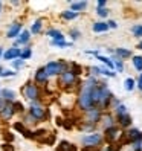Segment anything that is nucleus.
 <instances>
[{"instance_id":"nucleus-25","label":"nucleus","mask_w":142,"mask_h":151,"mask_svg":"<svg viewBox=\"0 0 142 151\" xmlns=\"http://www.w3.org/2000/svg\"><path fill=\"white\" fill-rule=\"evenodd\" d=\"M124 87H125V90H133V88H135V79L127 78L125 83H124Z\"/></svg>"},{"instance_id":"nucleus-14","label":"nucleus","mask_w":142,"mask_h":151,"mask_svg":"<svg viewBox=\"0 0 142 151\" xmlns=\"http://www.w3.org/2000/svg\"><path fill=\"white\" fill-rule=\"evenodd\" d=\"M118 121L122 127H128L130 124H131V118H130V114L125 113V114H121V116H118Z\"/></svg>"},{"instance_id":"nucleus-4","label":"nucleus","mask_w":142,"mask_h":151,"mask_svg":"<svg viewBox=\"0 0 142 151\" xmlns=\"http://www.w3.org/2000/svg\"><path fill=\"white\" fill-rule=\"evenodd\" d=\"M101 140H102V137L98 134V133H92V134H89V136H84V137H83L84 145H86V147H90V148H93V147H96V145H99Z\"/></svg>"},{"instance_id":"nucleus-1","label":"nucleus","mask_w":142,"mask_h":151,"mask_svg":"<svg viewBox=\"0 0 142 151\" xmlns=\"http://www.w3.org/2000/svg\"><path fill=\"white\" fill-rule=\"evenodd\" d=\"M96 84V79L95 78H90L89 81L84 83L83 88H81V93H79V98H78V102H79V107L83 110H90L93 105H92V98H90V90L92 87Z\"/></svg>"},{"instance_id":"nucleus-10","label":"nucleus","mask_w":142,"mask_h":151,"mask_svg":"<svg viewBox=\"0 0 142 151\" xmlns=\"http://www.w3.org/2000/svg\"><path fill=\"white\" fill-rule=\"evenodd\" d=\"M20 49H17V47H11V49H8L5 54H3V58L5 60H15L17 57H20Z\"/></svg>"},{"instance_id":"nucleus-15","label":"nucleus","mask_w":142,"mask_h":151,"mask_svg":"<svg viewBox=\"0 0 142 151\" xmlns=\"http://www.w3.org/2000/svg\"><path fill=\"white\" fill-rule=\"evenodd\" d=\"M35 79H37L38 83H46L48 75H46V72H44V67H41V69L37 70V73H35Z\"/></svg>"},{"instance_id":"nucleus-8","label":"nucleus","mask_w":142,"mask_h":151,"mask_svg":"<svg viewBox=\"0 0 142 151\" xmlns=\"http://www.w3.org/2000/svg\"><path fill=\"white\" fill-rule=\"evenodd\" d=\"M122 133L116 128V127H110V128H105V139L107 142H113L115 139H118Z\"/></svg>"},{"instance_id":"nucleus-19","label":"nucleus","mask_w":142,"mask_h":151,"mask_svg":"<svg viewBox=\"0 0 142 151\" xmlns=\"http://www.w3.org/2000/svg\"><path fill=\"white\" fill-rule=\"evenodd\" d=\"M115 54H116L118 57H121V58H128V57H131V52H130L128 49H122V47H118L116 50H115Z\"/></svg>"},{"instance_id":"nucleus-5","label":"nucleus","mask_w":142,"mask_h":151,"mask_svg":"<svg viewBox=\"0 0 142 151\" xmlns=\"http://www.w3.org/2000/svg\"><path fill=\"white\" fill-rule=\"evenodd\" d=\"M23 92H25V96L28 98V99H31V101H35L38 98V88L35 87L34 84H26L25 88H23Z\"/></svg>"},{"instance_id":"nucleus-3","label":"nucleus","mask_w":142,"mask_h":151,"mask_svg":"<svg viewBox=\"0 0 142 151\" xmlns=\"http://www.w3.org/2000/svg\"><path fill=\"white\" fill-rule=\"evenodd\" d=\"M121 137H124V140H128V142H133V144H135V142H142V133L136 128H133L127 133H122ZM124 140H122V145H124Z\"/></svg>"},{"instance_id":"nucleus-16","label":"nucleus","mask_w":142,"mask_h":151,"mask_svg":"<svg viewBox=\"0 0 142 151\" xmlns=\"http://www.w3.org/2000/svg\"><path fill=\"white\" fill-rule=\"evenodd\" d=\"M0 93H2V99L5 101V99H8V101H14L15 99V93L12 92V90H8V88H3V90L2 92H0Z\"/></svg>"},{"instance_id":"nucleus-6","label":"nucleus","mask_w":142,"mask_h":151,"mask_svg":"<svg viewBox=\"0 0 142 151\" xmlns=\"http://www.w3.org/2000/svg\"><path fill=\"white\" fill-rule=\"evenodd\" d=\"M29 114L37 121V119H43L44 118V109L38 104H32L31 105V110H29Z\"/></svg>"},{"instance_id":"nucleus-26","label":"nucleus","mask_w":142,"mask_h":151,"mask_svg":"<svg viewBox=\"0 0 142 151\" xmlns=\"http://www.w3.org/2000/svg\"><path fill=\"white\" fill-rule=\"evenodd\" d=\"M133 35L135 37H142V24H138V26H133Z\"/></svg>"},{"instance_id":"nucleus-24","label":"nucleus","mask_w":142,"mask_h":151,"mask_svg":"<svg viewBox=\"0 0 142 151\" xmlns=\"http://www.w3.org/2000/svg\"><path fill=\"white\" fill-rule=\"evenodd\" d=\"M76 17H78V12H74V11H64L63 12V19H66V20H74Z\"/></svg>"},{"instance_id":"nucleus-9","label":"nucleus","mask_w":142,"mask_h":151,"mask_svg":"<svg viewBox=\"0 0 142 151\" xmlns=\"http://www.w3.org/2000/svg\"><path fill=\"white\" fill-rule=\"evenodd\" d=\"M99 118H101L99 109L92 107L90 110H87V121H89V122H96V121H99Z\"/></svg>"},{"instance_id":"nucleus-44","label":"nucleus","mask_w":142,"mask_h":151,"mask_svg":"<svg viewBox=\"0 0 142 151\" xmlns=\"http://www.w3.org/2000/svg\"><path fill=\"white\" fill-rule=\"evenodd\" d=\"M138 87L142 90V72H141V76H139V83H138Z\"/></svg>"},{"instance_id":"nucleus-30","label":"nucleus","mask_w":142,"mask_h":151,"mask_svg":"<svg viewBox=\"0 0 142 151\" xmlns=\"http://www.w3.org/2000/svg\"><path fill=\"white\" fill-rule=\"evenodd\" d=\"M52 46H57V47H67V46H70V43H66L64 40H63V41H54V40H52Z\"/></svg>"},{"instance_id":"nucleus-37","label":"nucleus","mask_w":142,"mask_h":151,"mask_svg":"<svg viewBox=\"0 0 142 151\" xmlns=\"http://www.w3.org/2000/svg\"><path fill=\"white\" fill-rule=\"evenodd\" d=\"M115 67L118 69V72H122V70H124V64H122V61H121V60H118L116 63H115Z\"/></svg>"},{"instance_id":"nucleus-7","label":"nucleus","mask_w":142,"mask_h":151,"mask_svg":"<svg viewBox=\"0 0 142 151\" xmlns=\"http://www.w3.org/2000/svg\"><path fill=\"white\" fill-rule=\"evenodd\" d=\"M61 86H70V84H75V75L70 72V70H66V72L61 73Z\"/></svg>"},{"instance_id":"nucleus-17","label":"nucleus","mask_w":142,"mask_h":151,"mask_svg":"<svg viewBox=\"0 0 142 151\" xmlns=\"http://www.w3.org/2000/svg\"><path fill=\"white\" fill-rule=\"evenodd\" d=\"M107 29H109V26H107L105 22H98V23L93 24V31L95 32H105Z\"/></svg>"},{"instance_id":"nucleus-21","label":"nucleus","mask_w":142,"mask_h":151,"mask_svg":"<svg viewBox=\"0 0 142 151\" xmlns=\"http://www.w3.org/2000/svg\"><path fill=\"white\" fill-rule=\"evenodd\" d=\"M87 6V2H75V3H72V11L74 12H76V11H83L84 8Z\"/></svg>"},{"instance_id":"nucleus-34","label":"nucleus","mask_w":142,"mask_h":151,"mask_svg":"<svg viewBox=\"0 0 142 151\" xmlns=\"http://www.w3.org/2000/svg\"><path fill=\"white\" fill-rule=\"evenodd\" d=\"M15 72H11V70H3L0 69V76H14Z\"/></svg>"},{"instance_id":"nucleus-27","label":"nucleus","mask_w":142,"mask_h":151,"mask_svg":"<svg viewBox=\"0 0 142 151\" xmlns=\"http://www.w3.org/2000/svg\"><path fill=\"white\" fill-rule=\"evenodd\" d=\"M70 72L76 76V75H79V73L83 72V69H81V66H78L76 63H74V64H72V69H70Z\"/></svg>"},{"instance_id":"nucleus-36","label":"nucleus","mask_w":142,"mask_h":151,"mask_svg":"<svg viewBox=\"0 0 142 151\" xmlns=\"http://www.w3.org/2000/svg\"><path fill=\"white\" fill-rule=\"evenodd\" d=\"M12 64H14V67H15V69H20V67H23V66H25V61H23V60H15Z\"/></svg>"},{"instance_id":"nucleus-39","label":"nucleus","mask_w":142,"mask_h":151,"mask_svg":"<svg viewBox=\"0 0 142 151\" xmlns=\"http://www.w3.org/2000/svg\"><path fill=\"white\" fill-rule=\"evenodd\" d=\"M133 150H135V151H141V142H135V144H133Z\"/></svg>"},{"instance_id":"nucleus-46","label":"nucleus","mask_w":142,"mask_h":151,"mask_svg":"<svg viewBox=\"0 0 142 151\" xmlns=\"http://www.w3.org/2000/svg\"><path fill=\"white\" fill-rule=\"evenodd\" d=\"M3 148H5V150H6V151H12V147H6V145H5V147H3Z\"/></svg>"},{"instance_id":"nucleus-43","label":"nucleus","mask_w":142,"mask_h":151,"mask_svg":"<svg viewBox=\"0 0 142 151\" xmlns=\"http://www.w3.org/2000/svg\"><path fill=\"white\" fill-rule=\"evenodd\" d=\"M104 6H105V2H104V0L98 2V9H101V8H104Z\"/></svg>"},{"instance_id":"nucleus-38","label":"nucleus","mask_w":142,"mask_h":151,"mask_svg":"<svg viewBox=\"0 0 142 151\" xmlns=\"http://www.w3.org/2000/svg\"><path fill=\"white\" fill-rule=\"evenodd\" d=\"M110 127H113V119L110 116H107L105 118V128H110Z\"/></svg>"},{"instance_id":"nucleus-35","label":"nucleus","mask_w":142,"mask_h":151,"mask_svg":"<svg viewBox=\"0 0 142 151\" xmlns=\"http://www.w3.org/2000/svg\"><path fill=\"white\" fill-rule=\"evenodd\" d=\"M96 14H98L99 17H107V15H109V11L105 9V8H101V9L96 11Z\"/></svg>"},{"instance_id":"nucleus-13","label":"nucleus","mask_w":142,"mask_h":151,"mask_svg":"<svg viewBox=\"0 0 142 151\" xmlns=\"http://www.w3.org/2000/svg\"><path fill=\"white\" fill-rule=\"evenodd\" d=\"M48 35H49L50 38H54V41H63V40H64L63 34H61L60 31H57V29H50V31L48 32Z\"/></svg>"},{"instance_id":"nucleus-32","label":"nucleus","mask_w":142,"mask_h":151,"mask_svg":"<svg viewBox=\"0 0 142 151\" xmlns=\"http://www.w3.org/2000/svg\"><path fill=\"white\" fill-rule=\"evenodd\" d=\"M99 73H102V75H107V76H110V78H113V76H115V72H112V70L105 69V67H99Z\"/></svg>"},{"instance_id":"nucleus-22","label":"nucleus","mask_w":142,"mask_h":151,"mask_svg":"<svg viewBox=\"0 0 142 151\" xmlns=\"http://www.w3.org/2000/svg\"><path fill=\"white\" fill-rule=\"evenodd\" d=\"M96 58H98L99 61H102L104 64H107V66H109V70H112V69L115 67V63H112V60H110V58L102 57V55H96Z\"/></svg>"},{"instance_id":"nucleus-42","label":"nucleus","mask_w":142,"mask_h":151,"mask_svg":"<svg viewBox=\"0 0 142 151\" xmlns=\"http://www.w3.org/2000/svg\"><path fill=\"white\" fill-rule=\"evenodd\" d=\"M92 72L93 75H99V67H92Z\"/></svg>"},{"instance_id":"nucleus-20","label":"nucleus","mask_w":142,"mask_h":151,"mask_svg":"<svg viewBox=\"0 0 142 151\" xmlns=\"http://www.w3.org/2000/svg\"><path fill=\"white\" fill-rule=\"evenodd\" d=\"M29 32L28 31H23L22 34H20V37H19V40L15 41V44H23V43H28V40H29Z\"/></svg>"},{"instance_id":"nucleus-29","label":"nucleus","mask_w":142,"mask_h":151,"mask_svg":"<svg viewBox=\"0 0 142 151\" xmlns=\"http://www.w3.org/2000/svg\"><path fill=\"white\" fill-rule=\"evenodd\" d=\"M31 55H32V50H31V49H25V50L22 52V54H20V60H23V61H25V60H28Z\"/></svg>"},{"instance_id":"nucleus-28","label":"nucleus","mask_w":142,"mask_h":151,"mask_svg":"<svg viewBox=\"0 0 142 151\" xmlns=\"http://www.w3.org/2000/svg\"><path fill=\"white\" fill-rule=\"evenodd\" d=\"M31 31H32V34H38V32L41 31V22H40V20H38V22H35V23L32 24Z\"/></svg>"},{"instance_id":"nucleus-45","label":"nucleus","mask_w":142,"mask_h":151,"mask_svg":"<svg viewBox=\"0 0 142 151\" xmlns=\"http://www.w3.org/2000/svg\"><path fill=\"white\" fill-rule=\"evenodd\" d=\"M3 107H5V101L2 99V98H0V111L3 110Z\"/></svg>"},{"instance_id":"nucleus-47","label":"nucleus","mask_w":142,"mask_h":151,"mask_svg":"<svg viewBox=\"0 0 142 151\" xmlns=\"http://www.w3.org/2000/svg\"><path fill=\"white\" fill-rule=\"evenodd\" d=\"M138 49H141V50H142V41H141V43L138 44Z\"/></svg>"},{"instance_id":"nucleus-48","label":"nucleus","mask_w":142,"mask_h":151,"mask_svg":"<svg viewBox=\"0 0 142 151\" xmlns=\"http://www.w3.org/2000/svg\"><path fill=\"white\" fill-rule=\"evenodd\" d=\"M2 54H3V50H2V47H0V57H2Z\"/></svg>"},{"instance_id":"nucleus-11","label":"nucleus","mask_w":142,"mask_h":151,"mask_svg":"<svg viewBox=\"0 0 142 151\" xmlns=\"http://www.w3.org/2000/svg\"><path fill=\"white\" fill-rule=\"evenodd\" d=\"M20 29H22V23H14L11 28H9V31H8V35H6V37H8V38L17 37V35L20 34Z\"/></svg>"},{"instance_id":"nucleus-49","label":"nucleus","mask_w":142,"mask_h":151,"mask_svg":"<svg viewBox=\"0 0 142 151\" xmlns=\"http://www.w3.org/2000/svg\"><path fill=\"white\" fill-rule=\"evenodd\" d=\"M0 9H2V3H0Z\"/></svg>"},{"instance_id":"nucleus-12","label":"nucleus","mask_w":142,"mask_h":151,"mask_svg":"<svg viewBox=\"0 0 142 151\" xmlns=\"http://www.w3.org/2000/svg\"><path fill=\"white\" fill-rule=\"evenodd\" d=\"M12 114H14V107L11 104H5V107L2 110V118L3 119H9Z\"/></svg>"},{"instance_id":"nucleus-33","label":"nucleus","mask_w":142,"mask_h":151,"mask_svg":"<svg viewBox=\"0 0 142 151\" xmlns=\"http://www.w3.org/2000/svg\"><path fill=\"white\" fill-rule=\"evenodd\" d=\"M121 148H122V144H121V142H118V144L109 145V150H107V151H119Z\"/></svg>"},{"instance_id":"nucleus-23","label":"nucleus","mask_w":142,"mask_h":151,"mask_svg":"<svg viewBox=\"0 0 142 151\" xmlns=\"http://www.w3.org/2000/svg\"><path fill=\"white\" fill-rule=\"evenodd\" d=\"M133 66L136 67V70L142 72V57H133Z\"/></svg>"},{"instance_id":"nucleus-18","label":"nucleus","mask_w":142,"mask_h":151,"mask_svg":"<svg viewBox=\"0 0 142 151\" xmlns=\"http://www.w3.org/2000/svg\"><path fill=\"white\" fill-rule=\"evenodd\" d=\"M57 151H76V148H75V145H72V144H67V142H61Z\"/></svg>"},{"instance_id":"nucleus-40","label":"nucleus","mask_w":142,"mask_h":151,"mask_svg":"<svg viewBox=\"0 0 142 151\" xmlns=\"http://www.w3.org/2000/svg\"><path fill=\"white\" fill-rule=\"evenodd\" d=\"M70 34H72V38H74V40H76V38L79 37V32H78V31H72Z\"/></svg>"},{"instance_id":"nucleus-41","label":"nucleus","mask_w":142,"mask_h":151,"mask_svg":"<svg viewBox=\"0 0 142 151\" xmlns=\"http://www.w3.org/2000/svg\"><path fill=\"white\" fill-rule=\"evenodd\" d=\"M107 26H109V28H116V26H118V24H116V23H115L113 20H110V22H107Z\"/></svg>"},{"instance_id":"nucleus-2","label":"nucleus","mask_w":142,"mask_h":151,"mask_svg":"<svg viewBox=\"0 0 142 151\" xmlns=\"http://www.w3.org/2000/svg\"><path fill=\"white\" fill-rule=\"evenodd\" d=\"M44 72H46L48 76H50V75H60V73L66 72V64L60 63V61H50V63H48L46 67H44Z\"/></svg>"},{"instance_id":"nucleus-31","label":"nucleus","mask_w":142,"mask_h":151,"mask_svg":"<svg viewBox=\"0 0 142 151\" xmlns=\"http://www.w3.org/2000/svg\"><path fill=\"white\" fill-rule=\"evenodd\" d=\"M116 113H118V116H121V114H125V113H127V107H125V105H122V104L116 105Z\"/></svg>"}]
</instances>
